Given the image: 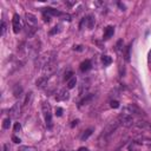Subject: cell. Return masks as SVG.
<instances>
[{"label": "cell", "instance_id": "obj_1", "mask_svg": "<svg viewBox=\"0 0 151 151\" xmlns=\"http://www.w3.org/2000/svg\"><path fill=\"white\" fill-rule=\"evenodd\" d=\"M55 57H57V53H55L54 51L45 52V53H42V54H40V55L37 57V59H35V65L42 68V67H45L47 64L55 61Z\"/></svg>", "mask_w": 151, "mask_h": 151}, {"label": "cell", "instance_id": "obj_2", "mask_svg": "<svg viewBox=\"0 0 151 151\" xmlns=\"http://www.w3.org/2000/svg\"><path fill=\"white\" fill-rule=\"evenodd\" d=\"M41 110H42V114H44V118H45L46 126H47L48 129H51L52 125H53V122H52V110H51L50 103L44 101V103L41 104Z\"/></svg>", "mask_w": 151, "mask_h": 151}, {"label": "cell", "instance_id": "obj_3", "mask_svg": "<svg viewBox=\"0 0 151 151\" xmlns=\"http://www.w3.org/2000/svg\"><path fill=\"white\" fill-rule=\"evenodd\" d=\"M25 22L29 29V35H32L37 31V17L32 13H25Z\"/></svg>", "mask_w": 151, "mask_h": 151}, {"label": "cell", "instance_id": "obj_4", "mask_svg": "<svg viewBox=\"0 0 151 151\" xmlns=\"http://www.w3.org/2000/svg\"><path fill=\"white\" fill-rule=\"evenodd\" d=\"M117 122L119 125L122 126H125V127H129V126H132L134 123H133V118L131 114H126V113H120L117 118Z\"/></svg>", "mask_w": 151, "mask_h": 151}, {"label": "cell", "instance_id": "obj_5", "mask_svg": "<svg viewBox=\"0 0 151 151\" xmlns=\"http://www.w3.org/2000/svg\"><path fill=\"white\" fill-rule=\"evenodd\" d=\"M12 27H13V32L14 33H19L21 31V27H22V24H21V18L19 14H13V18H12Z\"/></svg>", "mask_w": 151, "mask_h": 151}, {"label": "cell", "instance_id": "obj_6", "mask_svg": "<svg viewBox=\"0 0 151 151\" xmlns=\"http://www.w3.org/2000/svg\"><path fill=\"white\" fill-rule=\"evenodd\" d=\"M57 70H58V64H57L55 61H53V63L47 64L45 67H42V73H44L45 77H50V76H52Z\"/></svg>", "mask_w": 151, "mask_h": 151}, {"label": "cell", "instance_id": "obj_7", "mask_svg": "<svg viewBox=\"0 0 151 151\" xmlns=\"http://www.w3.org/2000/svg\"><path fill=\"white\" fill-rule=\"evenodd\" d=\"M21 107H22V103L18 101L15 103L11 109H9V118H13V119H17L19 116H20V112H21Z\"/></svg>", "mask_w": 151, "mask_h": 151}, {"label": "cell", "instance_id": "obj_8", "mask_svg": "<svg viewBox=\"0 0 151 151\" xmlns=\"http://www.w3.org/2000/svg\"><path fill=\"white\" fill-rule=\"evenodd\" d=\"M122 113H126V114H131V116H132V113H134V114H140L142 111H140L134 104H129V105H126L125 107H123Z\"/></svg>", "mask_w": 151, "mask_h": 151}, {"label": "cell", "instance_id": "obj_9", "mask_svg": "<svg viewBox=\"0 0 151 151\" xmlns=\"http://www.w3.org/2000/svg\"><path fill=\"white\" fill-rule=\"evenodd\" d=\"M84 24H85V26H86L87 28L92 29V28L94 27V25H96V19H94V17H93L92 14H90V15H87L86 18H84L83 21H81V24H80V27H83Z\"/></svg>", "mask_w": 151, "mask_h": 151}, {"label": "cell", "instance_id": "obj_10", "mask_svg": "<svg viewBox=\"0 0 151 151\" xmlns=\"http://www.w3.org/2000/svg\"><path fill=\"white\" fill-rule=\"evenodd\" d=\"M68 98H70V93H68V90L66 88H61L55 96L57 101H64V100H67Z\"/></svg>", "mask_w": 151, "mask_h": 151}, {"label": "cell", "instance_id": "obj_11", "mask_svg": "<svg viewBox=\"0 0 151 151\" xmlns=\"http://www.w3.org/2000/svg\"><path fill=\"white\" fill-rule=\"evenodd\" d=\"M118 125H119L118 122H112V123H110V124L103 130V136H109V134H111V133L117 129Z\"/></svg>", "mask_w": 151, "mask_h": 151}, {"label": "cell", "instance_id": "obj_12", "mask_svg": "<svg viewBox=\"0 0 151 151\" xmlns=\"http://www.w3.org/2000/svg\"><path fill=\"white\" fill-rule=\"evenodd\" d=\"M47 83H48V77H45V76H41L40 78H38L35 80V85L38 88H44L47 86Z\"/></svg>", "mask_w": 151, "mask_h": 151}, {"label": "cell", "instance_id": "obj_13", "mask_svg": "<svg viewBox=\"0 0 151 151\" xmlns=\"http://www.w3.org/2000/svg\"><path fill=\"white\" fill-rule=\"evenodd\" d=\"M91 68H92V63H91V60H88V59L84 60V61L80 64V71H81V72H87V71H90Z\"/></svg>", "mask_w": 151, "mask_h": 151}, {"label": "cell", "instance_id": "obj_14", "mask_svg": "<svg viewBox=\"0 0 151 151\" xmlns=\"http://www.w3.org/2000/svg\"><path fill=\"white\" fill-rule=\"evenodd\" d=\"M114 33V27L113 26H107L104 31V39H110Z\"/></svg>", "mask_w": 151, "mask_h": 151}, {"label": "cell", "instance_id": "obj_15", "mask_svg": "<svg viewBox=\"0 0 151 151\" xmlns=\"http://www.w3.org/2000/svg\"><path fill=\"white\" fill-rule=\"evenodd\" d=\"M32 98H33V92H28V93L25 96V99H24V101H22V106L25 107V106L29 105L31 101H32Z\"/></svg>", "mask_w": 151, "mask_h": 151}, {"label": "cell", "instance_id": "obj_16", "mask_svg": "<svg viewBox=\"0 0 151 151\" xmlns=\"http://www.w3.org/2000/svg\"><path fill=\"white\" fill-rule=\"evenodd\" d=\"M87 88H88V84L85 83V80H83L81 84H80V86H79V94L80 96H84L85 92L87 91Z\"/></svg>", "mask_w": 151, "mask_h": 151}, {"label": "cell", "instance_id": "obj_17", "mask_svg": "<svg viewBox=\"0 0 151 151\" xmlns=\"http://www.w3.org/2000/svg\"><path fill=\"white\" fill-rule=\"evenodd\" d=\"M93 99V94H85V97L81 99V101H80V104H79V106H83V105H87L91 100Z\"/></svg>", "mask_w": 151, "mask_h": 151}, {"label": "cell", "instance_id": "obj_18", "mask_svg": "<svg viewBox=\"0 0 151 151\" xmlns=\"http://www.w3.org/2000/svg\"><path fill=\"white\" fill-rule=\"evenodd\" d=\"M21 93H22V87L20 85H15L13 87V94H14V97L15 98H19L21 96Z\"/></svg>", "mask_w": 151, "mask_h": 151}, {"label": "cell", "instance_id": "obj_19", "mask_svg": "<svg viewBox=\"0 0 151 151\" xmlns=\"http://www.w3.org/2000/svg\"><path fill=\"white\" fill-rule=\"evenodd\" d=\"M44 12L47 13V14H51V15H61L63 13L57 11V9H53V8H44Z\"/></svg>", "mask_w": 151, "mask_h": 151}, {"label": "cell", "instance_id": "obj_20", "mask_svg": "<svg viewBox=\"0 0 151 151\" xmlns=\"http://www.w3.org/2000/svg\"><path fill=\"white\" fill-rule=\"evenodd\" d=\"M61 32V25L59 24V25H55L50 32H48V34L50 35H54V34H58V33H60Z\"/></svg>", "mask_w": 151, "mask_h": 151}, {"label": "cell", "instance_id": "obj_21", "mask_svg": "<svg viewBox=\"0 0 151 151\" xmlns=\"http://www.w3.org/2000/svg\"><path fill=\"white\" fill-rule=\"evenodd\" d=\"M76 85H77V78L76 77H72L70 80H67V90L73 88Z\"/></svg>", "mask_w": 151, "mask_h": 151}, {"label": "cell", "instance_id": "obj_22", "mask_svg": "<svg viewBox=\"0 0 151 151\" xmlns=\"http://www.w3.org/2000/svg\"><path fill=\"white\" fill-rule=\"evenodd\" d=\"M92 132H93V129H87L86 131H84V133L81 134L80 139H81V140H86V139L92 134Z\"/></svg>", "mask_w": 151, "mask_h": 151}, {"label": "cell", "instance_id": "obj_23", "mask_svg": "<svg viewBox=\"0 0 151 151\" xmlns=\"http://www.w3.org/2000/svg\"><path fill=\"white\" fill-rule=\"evenodd\" d=\"M101 61H103V64H104L105 66H107V65H110V64L112 63V58H111L110 55H103V57H101Z\"/></svg>", "mask_w": 151, "mask_h": 151}, {"label": "cell", "instance_id": "obj_24", "mask_svg": "<svg viewBox=\"0 0 151 151\" xmlns=\"http://www.w3.org/2000/svg\"><path fill=\"white\" fill-rule=\"evenodd\" d=\"M18 151H37L35 147L33 146H27V145H21L18 147Z\"/></svg>", "mask_w": 151, "mask_h": 151}, {"label": "cell", "instance_id": "obj_25", "mask_svg": "<svg viewBox=\"0 0 151 151\" xmlns=\"http://www.w3.org/2000/svg\"><path fill=\"white\" fill-rule=\"evenodd\" d=\"M9 126H11V118L8 117V118L4 119V122H2V127H4L5 130H7V129H9Z\"/></svg>", "mask_w": 151, "mask_h": 151}, {"label": "cell", "instance_id": "obj_26", "mask_svg": "<svg viewBox=\"0 0 151 151\" xmlns=\"http://www.w3.org/2000/svg\"><path fill=\"white\" fill-rule=\"evenodd\" d=\"M131 46H132V42L126 47V53H125V60H126V61H130V51H131Z\"/></svg>", "mask_w": 151, "mask_h": 151}, {"label": "cell", "instance_id": "obj_27", "mask_svg": "<svg viewBox=\"0 0 151 151\" xmlns=\"http://www.w3.org/2000/svg\"><path fill=\"white\" fill-rule=\"evenodd\" d=\"M72 77H73V72H72V70H67V71L65 72V74H64V78H65L66 80H70Z\"/></svg>", "mask_w": 151, "mask_h": 151}, {"label": "cell", "instance_id": "obj_28", "mask_svg": "<svg viewBox=\"0 0 151 151\" xmlns=\"http://www.w3.org/2000/svg\"><path fill=\"white\" fill-rule=\"evenodd\" d=\"M122 48H123V40L120 39V40H118V41H117V45H116V50H117V51H120Z\"/></svg>", "mask_w": 151, "mask_h": 151}, {"label": "cell", "instance_id": "obj_29", "mask_svg": "<svg viewBox=\"0 0 151 151\" xmlns=\"http://www.w3.org/2000/svg\"><path fill=\"white\" fill-rule=\"evenodd\" d=\"M111 107L118 109V107H119V101H118V100H111Z\"/></svg>", "mask_w": 151, "mask_h": 151}, {"label": "cell", "instance_id": "obj_30", "mask_svg": "<svg viewBox=\"0 0 151 151\" xmlns=\"http://www.w3.org/2000/svg\"><path fill=\"white\" fill-rule=\"evenodd\" d=\"M5 32H6V22L2 21V22H1V35H4Z\"/></svg>", "mask_w": 151, "mask_h": 151}, {"label": "cell", "instance_id": "obj_31", "mask_svg": "<svg viewBox=\"0 0 151 151\" xmlns=\"http://www.w3.org/2000/svg\"><path fill=\"white\" fill-rule=\"evenodd\" d=\"M20 130H21L20 123H15V124H14V132H19Z\"/></svg>", "mask_w": 151, "mask_h": 151}, {"label": "cell", "instance_id": "obj_32", "mask_svg": "<svg viewBox=\"0 0 151 151\" xmlns=\"http://www.w3.org/2000/svg\"><path fill=\"white\" fill-rule=\"evenodd\" d=\"M63 112H64V110H63L61 107H57V110H55V114H57L58 117H60V116L63 114Z\"/></svg>", "mask_w": 151, "mask_h": 151}, {"label": "cell", "instance_id": "obj_33", "mask_svg": "<svg viewBox=\"0 0 151 151\" xmlns=\"http://www.w3.org/2000/svg\"><path fill=\"white\" fill-rule=\"evenodd\" d=\"M4 151H11V145H9V143H5V144H4Z\"/></svg>", "mask_w": 151, "mask_h": 151}, {"label": "cell", "instance_id": "obj_34", "mask_svg": "<svg viewBox=\"0 0 151 151\" xmlns=\"http://www.w3.org/2000/svg\"><path fill=\"white\" fill-rule=\"evenodd\" d=\"M12 140H13L14 143H17V144H19V143L21 142V139H20V138H18V137H15V136H13V137H12Z\"/></svg>", "mask_w": 151, "mask_h": 151}, {"label": "cell", "instance_id": "obj_35", "mask_svg": "<svg viewBox=\"0 0 151 151\" xmlns=\"http://www.w3.org/2000/svg\"><path fill=\"white\" fill-rule=\"evenodd\" d=\"M73 48H74V50H77V51H83V50H84L81 45H77V46H74Z\"/></svg>", "mask_w": 151, "mask_h": 151}, {"label": "cell", "instance_id": "obj_36", "mask_svg": "<svg viewBox=\"0 0 151 151\" xmlns=\"http://www.w3.org/2000/svg\"><path fill=\"white\" fill-rule=\"evenodd\" d=\"M78 151H88V149L85 147V146H80V147L78 149Z\"/></svg>", "mask_w": 151, "mask_h": 151}, {"label": "cell", "instance_id": "obj_37", "mask_svg": "<svg viewBox=\"0 0 151 151\" xmlns=\"http://www.w3.org/2000/svg\"><path fill=\"white\" fill-rule=\"evenodd\" d=\"M65 4L68 5V6H73V5L76 4V1H72V2H71V1H65Z\"/></svg>", "mask_w": 151, "mask_h": 151}, {"label": "cell", "instance_id": "obj_38", "mask_svg": "<svg viewBox=\"0 0 151 151\" xmlns=\"http://www.w3.org/2000/svg\"><path fill=\"white\" fill-rule=\"evenodd\" d=\"M147 61L151 63V50H150V52H149V54H147Z\"/></svg>", "mask_w": 151, "mask_h": 151}, {"label": "cell", "instance_id": "obj_39", "mask_svg": "<svg viewBox=\"0 0 151 151\" xmlns=\"http://www.w3.org/2000/svg\"><path fill=\"white\" fill-rule=\"evenodd\" d=\"M118 6H119V7L122 8V11H124V8H125V6H124V5H122V4L119 2V4H118Z\"/></svg>", "mask_w": 151, "mask_h": 151}, {"label": "cell", "instance_id": "obj_40", "mask_svg": "<svg viewBox=\"0 0 151 151\" xmlns=\"http://www.w3.org/2000/svg\"><path fill=\"white\" fill-rule=\"evenodd\" d=\"M77 124H78V120H74V122H72V124H71V126L73 127V126H74V125H77Z\"/></svg>", "mask_w": 151, "mask_h": 151}, {"label": "cell", "instance_id": "obj_41", "mask_svg": "<svg viewBox=\"0 0 151 151\" xmlns=\"http://www.w3.org/2000/svg\"><path fill=\"white\" fill-rule=\"evenodd\" d=\"M130 151H139V150H137V149H134V147L131 146V147H130Z\"/></svg>", "mask_w": 151, "mask_h": 151}, {"label": "cell", "instance_id": "obj_42", "mask_svg": "<svg viewBox=\"0 0 151 151\" xmlns=\"http://www.w3.org/2000/svg\"><path fill=\"white\" fill-rule=\"evenodd\" d=\"M147 147H149V149L151 150V144H150V145H147Z\"/></svg>", "mask_w": 151, "mask_h": 151}, {"label": "cell", "instance_id": "obj_43", "mask_svg": "<svg viewBox=\"0 0 151 151\" xmlns=\"http://www.w3.org/2000/svg\"><path fill=\"white\" fill-rule=\"evenodd\" d=\"M60 151H66V150H60Z\"/></svg>", "mask_w": 151, "mask_h": 151}]
</instances>
